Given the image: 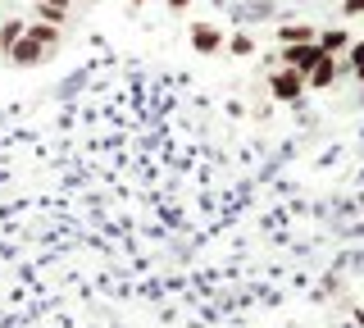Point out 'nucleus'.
I'll return each instance as SVG.
<instances>
[{"label":"nucleus","instance_id":"15","mask_svg":"<svg viewBox=\"0 0 364 328\" xmlns=\"http://www.w3.org/2000/svg\"><path fill=\"white\" fill-rule=\"evenodd\" d=\"M128 5H132V9H141V5H146V0H128Z\"/></svg>","mask_w":364,"mask_h":328},{"label":"nucleus","instance_id":"7","mask_svg":"<svg viewBox=\"0 0 364 328\" xmlns=\"http://www.w3.org/2000/svg\"><path fill=\"white\" fill-rule=\"evenodd\" d=\"M28 37H32V41H41V46H50V51H60V41H64V28H55V23H41V18H32V23H28Z\"/></svg>","mask_w":364,"mask_h":328},{"label":"nucleus","instance_id":"5","mask_svg":"<svg viewBox=\"0 0 364 328\" xmlns=\"http://www.w3.org/2000/svg\"><path fill=\"white\" fill-rule=\"evenodd\" d=\"M187 37H191V51H196V55H223V28H214V23H191Z\"/></svg>","mask_w":364,"mask_h":328},{"label":"nucleus","instance_id":"3","mask_svg":"<svg viewBox=\"0 0 364 328\" xmlns=\"http://www.w3.org/2000/svg\"><path fill=\"white\" fill-rule=\"evenodd\" d=\"M269 92H273V100H278V105H296V100L310 92V87H305V73L282 69V64H278V69L269 73Z\"/></svg>","mask_w":364,"mask_h":328},{"label":"nucleus","instance_id":"9","mask_svg":"<svg viewBox=\"0 0 364 328\" xmlns=\"http://www.w3.org/2000/svg\"><path fill=\"white\" fill-rule=\"evenodd\" d=\"M314 37H318V32L310 23H282L278 28V41H282V46H291V41H314Z\"/></svg>","mask_w":364,"mask_h":328},{"label":"nucleus","instance_id":"10","mask_svg":"<svg viewBox=\"0 0 364 328\" xmlns=\"http://www.w3.org/2000/svg\"><path fill=\"white\" fill-rule=\"evenodd\" d=\"M23 28H28V18H5V23H0V51L14 46V41L23 37Z\"/></svg>","mask_w":364,"mask_h":328},{"label":"nucleus","instance_id":"14","mask_svg":"<svg viewBox=\"0 0 364 328\" xmlns=\"http://www.w3.org/2000/svg\"><path fill=\"white\" fill-rule=\"evenodd\" d=\"M164 5H168V9H173V14H182V9H187V5H191V0H164Z\"/></svg>","mask_w":364,"mask_h":328},{"label":"nucleus","instance_id":"6","mask_svg":"<svg viewBox=\"0 0 364 328\" xmlns=\"http://www.w3.org/2000/svg\"><path fill=\"white\" fill-rule=\"evenodd\" d=\"M68 9H73V0H37V18L41 23H55V28L68 23Z\"/></svg>","mask_w":364,"mask_h":328},{"label":"nucleus","instance_id":"1","mask_svg":"<svg viewBox=\"0 0 364 328\" xmlns=\"http://www.w3.org/2000/svg\"><path fill=\"white\" fill-rule=\"evenodd\" d=\"M318 60H323V46H318V41H291V46H282L278 55H273V69H278V64H282V69H296V73H310L314 69V64Z\"/></svg>","mask_w":364,"mask_h":328},{"label":"nucleus","instance_id":"2","mask_svg":"<svg viewBox=\"0 0 364 328\" xmlns=\"http://www.w3.org/2000/svg\"><path fill=\"white\" fill-rule=\"evenodd\" d=\"M5 60L14 64V69H41L46 60H55V51H50V46H41V41H32V37H28V28H23V37L5 51Z\"/></svg>","mask_w":364,"mask_h":328},{"label":"nucleus","instance_id":"16","mask_svg":"<svg viewBox=\"0 0 364 328\" xmlns=\"http://www.w3.org/2000/svg\"><path fill=\"white\" fill-rule=\"evenodd\" d=\"M0 60H5V51H0Z\"/></svg>","mask_w":364,"mask_h":328},{"label":"nucleus","instance_id":"12","mask_svg":"<svg viewBox=\"0 0 364 328\" xmlns=\"http://www.w3.org/2000/svg\"><path fill=\"white\" fill-rule=\"evenodd\" d=\"M341 14H346V18H360L364 14V0H341Z\"/></svg>","mask_w":364,"mask_h":328},{"label":"nucleus","instance_id":"8","mask_svg":"<svg viewBox=\"0 0 364 328\" xmlns=\"http://www.w3.org/2000/svg\"><path fill=\"white\" fill-rule=\"evenodd\" d=\"M318 46H323V55H341V51H346L350 46V37H346V28H323V32H318Z\"/></svg>","mask_w":364,"mask_h":328},{"label":"nucleus","instance_id":"11","mask_svg":"<svg viewBox=\"0 0 364 328\" xmlns=\"http://www.w3.org/2000/svg\"><path fill=\"white\" fill-rule=\"evenodd\" d=\"M223 46H228V55H255V37H250V32H237V37H228Z\"/></svg>","mask_w":364,"mask_h":328},{"label":"nucleus","instance_id":"13","mask_svg":"<svg viewBox=\"0 0 364 328\" xmlns=\"http://www.w3.org/2000/svg\"><path fill=\"white\" fill-rule=\"evenodd\" d=\"M346 73H350V78H355V83L364 87V64H350V69H346Z\"/></svg>","mask_w":364,"mask_h":328},{"label":"nucleus","instance_id":"4","mask_svg":"<svg viewBox=\"0 0 364 328\" xmlns=\"http://www.w3.org/2000/svg\"><path fill=\"white\" fill-rule=\"evenodd\" d=\"M341 73H346V64H341L337 55H323V60H318L314 69L305 73V87H310V92H328V87H333Z\"/></svg>","mask_w":364,"mask_h":328}]
</instances>
